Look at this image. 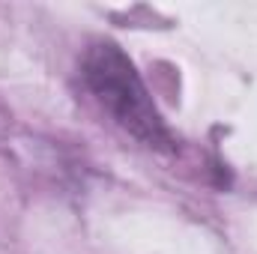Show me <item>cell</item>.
I'll list each match as a JSON object with an SVG mask.
<instances>
[{
    "label": "cell",
    "mask_w": 257,
    "mask_h": 254,
    "mask_svg": "<svg viewBox=\"0 0 257 254\" xmlns=\"http://www.w3.org/2000/svg\"><path fill=\"white\" fill-rule=\"evenodd\" d=\"M81 81L87 93L111 114V120L153 150H177L171 129L165 126L153 96L147 93L135 63L114 42L93 45L81 60Z\"/></svg>",
    "instance_id": "obj_1"
}]
</instances>
